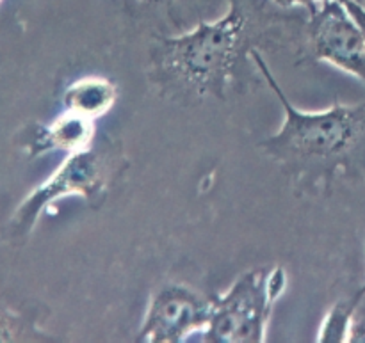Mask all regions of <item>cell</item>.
<instances>
[{"mask_svg": "<svg viewBox=\"0 0 365 343\" xmlns=\"http://www.w3.org/2000/svg\"><path fill=\"white\" fill-rule=\"evenodd\" d=\"M365 297V283L355 294L349 297L341 299L328 310L327 317L323 319L317 334V342H348L351 324L359 313L360 306Z\"/></svg>", "mask_w": 365, "mask_h": 343, "instance_id": "10", "label": "cell"}, {"mask_svg": "<svg viewBox=\"0 0 365 343\" xmlns=\"http://www.w3.org/2000/svg\"><path fill=\"white\" fill-rule=\"evenodd\" d=\"M214 295L202 294L189 285L166 283L148 301L135 342L178 343L202 334L212 317Z\"/></svg>", "mask_w": 365, "mask_h": 343, "instance_id": "5", "label": "cell"}, {"mask_svg": "<svg viewBox=\"0 0 365 343\" xmlns=\"http://www.w3.org/2000/svg\"><path fill=\"white\" fill-rule=\"evenodd\" d=\"M342 4L346 6V9L349 11L355 21L359 23L360 31H362L364 41H365V4L360 2V0H341Z\"/></svg>", "mask_w": 365, "mask_h": 343, "instance_id": "11", "label": "cell"}, {"mask_svg": "<svg viewBox=\"0 0 365 343\" xmlns=\"http://www.w3.org/2000/svg\"><path fill=\"white\" fill-rule=\"evenodd\" d=\"M53 338L39 327L38 312L16 310L0 299V342H48Z\"/></svg>", "mask_w": 365, "mask_h": 343, "instance_id": "9", "label": "cell"}, {"mask_svg": "<svg viewBox=\"0 0 365 343\" xmlns=\"http://www.w3.org/2000/svg\"><path fill=\"white\" fill-rule=\"evenodd\" d=\"M287 288L282 265L260 267L241 274L223 294L214 295L210 322L203 342L262 343L267 338L271 313Z\"/></svg>", "mask_w": 365, "mask_h": 343, "instance_id": "4", "label": "cell"}, {"mask_svg": "<svg viewBox=\"0 0 365 343\" xmlns=\"http://www.w3.org/2000/svg\"><path fill=\"white\" fill-rule=\"evenodd\" d=\"M273 0H228V11L150 48L148 77L160 96L182 105L225 102L242 64L271 45H305V18L284 14Z\"/></svg>", "mask_w": 365, "mask_h": 343, "instance_id": "1", "label": "cell"}, {"mask_svg": "<svg viewBox=\"0 0 365 343\" xmlns=\"http://www.w3.org/2000/svg\"><path fill=\"white\" fill-rule=\"evenodd\" d=\"M118 96H120V91H118L116 82L98 77V75H88V77H81L71 82L63 91L61 100H63L64 110L96 121L113 110Z\"/></svg>", "mask_w": 365, "mask_h": 343, "instance_id": "8", "label": "cell"}, {"mask_svg": "<svg viewBox=\"0 0 365 343\" xmlns=\"http://www.w3.org/2000/svg\"><path fill=\"white\" fill-rule=\"evenodd\" d=\"M348 342H365V317H359V313L351 324Z\"/></svg>", "mask_w": 365, "mask_h": 343, "instance_id": "13", "label": "cell"}, {"mask_svg": "<svg viewBox=\"0 0 365 343\" xmlns=\"http://www.w3.org/2000/svg\"><path fill=\"white\" fill-rule=\"evenodd\" d=\"M4 2V0H0V4H2Z\"/></svg>", "mask_w": 365, "mask_h": 343, "instance_id": "15", "label": "cell"}, {"mask_svg": "<svg viewBox=\"0 0 365 343\" xmlns=\"http://www.w3.org/2000/svg\"><path fill=\"white\" fill-rule=\"evenodd\" d=\"M145 2H150V0H145Z\"/></svg>", "mask_w": 365, "mask_h": 343, "instance_id": "16", "label": "cell"}, {"mask_svg": "<svg viewBox=\"0 0 365 343\" xmlns=\"http://www.w3.org/2000/svg\"><path fill=\"white\" fill-rule=\"evenodd\" d=\"M305 45L316 60L331 64L365 84V41L341 0H323L305 23Z\"/></svg>", "mask_w": 365, "mask_h": 343, "instance_id": "6", "label": "cell"}, {"mask_svg": "<svg viewBox=\"0 0 365 343\" xmlns=\"http://www.w3.org/2000/svg\"><path fill=\"white\" fill-rule=\"evenodd\" d=\"M96 121L63 110L48 123H36L24 135V149L29 159L52 152L77 153L95 144Z\"/></svg>", "mask_w": 365, "mask_h": 343, "instance_id": "7", "label": "cell"}, {"mask_svg": "<svg viewBox=\"0 0 365 343\" xmlns=\"http://www.w3.org/2000/svg\"><path fill=\"white\" fill-rule=\"evenodd\" d=\"M360 2H362V4H365V0H360Z\"/></svg>", "mask_w": 365, "mask_h": 343, "instance_id": "14", "label": "cell"}, {"mask_svg": "<svg viewBox=\"0 0 365 343\" xmlns=\"http://www.w3.org/2000/svg\"><path fill=\"white\" fill-rule=\"evenodd\" d=\"M277 6L284 7V9H294V7H303L307 11H312L317 4H321L323 0H273Z\"/></svg>", "mask_w": 365, "mask_h": 343, "instance_id": "12", "label": "cell"}, {"mask_svg": "<svg viewBox=\"0 0 365 343\" xmlns=\"http://www.w3.org/2000/svg\"><path fill=\"white\" fill-rule=\"evenodd\" d=\"M252 60L285 116L282 127L260 141L259 148L280 167L294 194L330 196L339 180L365 181V103L302 110L271 73L262 50H255Z\"/></svg>", "mask_w": 365, "mask_h": 343, "instance_id": "2", "label": "cell"}, {"mask_svg": "<svg viewBox=\"0 0 365 343\" xmlns=\"http://www.w3.org/2000/svg\"><path fill=\"white\" fill-rule=\"evenodd\" d=\"M125 169L127 157L114 141L102 144L95 142L88 149L68 153L59 167L21 199L7 224V237L18 244L25 242L43 213L53 203L70 196H78L91 209H100L116 178Z\"/></svg>", "mask_w": 365, "mask_h": 343, "instance_id": "3", "label": "cell"}]
</instances>
